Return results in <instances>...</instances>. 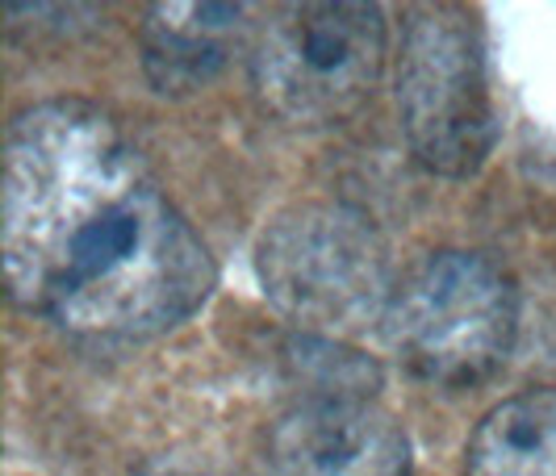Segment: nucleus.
<instances>
[{"instance_id":"nucleus-1","label":"nucleus","mask_w":556,"mask_h":476,"mask_svg":"<svg viewBox=\"0 0 556 476\" xmlns=\"http://www.w3.org/2000/svg\"><path fill=\"white\" fill-rule=\"evenodd\" d=\"M0 255L17 306L101 343L167 335L218 284L205 239L88 101H42L9 121Z\"/></svg>"},{"instance_id":"nucleus-2","label":"nucleus","mask_w":556,"mask_h":476,"mask_svg":"<svg viewBox=\"0 0 556 476\" xmlns=\"http://www.w3.org/2000/svg\"><path fill=\"white\" fill-rule=\"evenodd\" d=\"M264 297L309 335H356L386 322L390 247L368 214L339 201H302L264 226L255 247Z\"/></svg>"},{"instance_id":"nucleus-3","label":"nucleus","mask_w":556,"mask_h":476,"mask_svg":"<svg viewBox=\"0 0 556 476\" xmlns=\"http://www.w3.org/2000/svg\"><path fill=\"white\" fill-rule=\"evenodd\" d=\"M381 331L418 381L465 389L498 372L515 347V284L485 255L435 252L397 281Z\"/></svg>"},{"instance_id":"nucleus-4","label":"nucleus","mask_w":556,"mask_h":476,"mask_svg":"<svg viewBox=\"0 0 556 476\" xmlns=\"http://www.w3.org/2000/svg\"><path fill=\"white\" fill-rule=\"evenodd\" d=\"M386 67L377 4H280L251 42V80L289 126H339L372 97Z\"/></svg>"},{"instance_id":"nucleus-5","label":"nucleus","mask_w":556,"mask_h":476,"mask_svg":"<svg viewBox=\"0 0 556 476\" xmlns=\"http://www.w3.org/2000/svg\"><path fill=\"white\" fill-rule=\"evenodd\" d=\"M397 110L427 171L465 180L490 159L498 121L469 9L422 4L410 13L397 55Z\"/></svg>"},{"instance_id":"nucleus-6","label":"nucleus","mask_w":556,"mask_h":476,"mask_svg":"<svg viewBox=\"0 0 556 476\" xmlns=\"http://www.w3.org/2000/svg\"><path fill=\"white\" fill-rule=\"evenodd\" d=\"M268 476H410V439L390 410L352 393H323L268 430Z\"/></svg>"},{"instance_id":"nucleus-7","label":"nucleus","mask_w":556,"mask_h":476,"mask_svg":"<svg viewBox=\"0 0 556 476\" xmlns=\"http://www.w3.org/2000/svg\"><path fill=\"white\" fill-rule=\"evenodd\" d=\"M243 4H151L139 26L142 67L155 92H197L230 59Z\"/></svg>"},{"instance_id":"nucleus-8","label":"nucleus","mask_w":556,"mask_h":476,"mask_svg":"<svg viewBox=\"0 0 556 476\" xmlns=\"http://www.w3.org/2000/svg\"><path fill=\"white\" fill-rule=\"evenodd\" d=\"M469 476H556V385L523 389L477 422Z\"/></svg>"}]
</instances>
